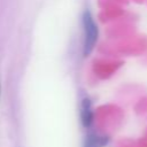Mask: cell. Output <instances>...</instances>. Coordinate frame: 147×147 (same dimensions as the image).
Returning <instances> with one entry per match:
<instances>
[{
  "label": "cell",
  "instance_id": "1",
  "mask_svg": "<svg viewBox=\"0 0 147 147\" xmlns=\"http://www.w3.org/2000/svg\"><path fill=\"white\" fill-rule=\"evenodd\" d=\"M84 24V54L87 55L94 47V44L98 38V29L96 25L88 11H85L83 17Z\"/></svg>",
  "mask_w": 147,
  "mask_h": 147
},
{
  "label": "cell",
  "instance_id": "3",
  "mask_svg": "<svg viewBox=\"0 0 147 147\" xmlns=\"http://www.w3.org/2000/svg\"><path fill=\"white\" fill-rule=\"evenodd\" d=\"M106 142V139L105 138H99L96 136H88L85 140V147H100V146H103Z\"/></svg>",
  "mask_w": 147,
  "mask_h": 147
},
{
  "label": "cell",
  "instance_id": "2",
  "mask_svg": "<svg viewBox=\"0 0 147 147\" xmlns=\"http://www.w3.org/2000/svg\"><path fill=\"white\" fill-rule=\"evenodd\" d=\"M80 118L82 123L85 127H88L92 124L93 121V113L91 108V102L88 99H84L82 102V108H80Z\"/></svg>",
  "mask_w": 147,
  "mask_h": 147
}]
</instances>
